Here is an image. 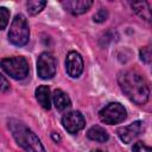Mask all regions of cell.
Masks as SVG:
<instances>
[{
    "instance_id": "6da1fadb",
    "label": "cell",
    "mask_w": 152,
    "mask_h": 152,
    "mask_svg": "<svg viewBox=\"0 0 152 152\" xmlns=\"http://www.w3.org/2000/svg\"><path fill=\"white\" fill-rule=\"evenodd\" d=\"M119 86L122 93L134 103L144 104L148 100V87L144 77L133 70H126L118 76Z\"/></svg>"
},
{
    "instance_id": "7a4b0ae2",
    "label": "cell",
    "mask_w": 152,
    "mask_h": 152,
    "mask_svg": "<svg viewBox=\"0 0 152 152\" xmlns=\"http://www.w3.org/2000/svg\"><path fill=\"white\" fill-rule=\"evenodd\" d=\"M8 127L18 145L26 152H46L39 138L24 122L17 119H11L8 121Z\"/></svg>"
},
{
    "instance_id": "3957f363",
    "label": "cell",
    "mask_w": 152,
    "mask_h": 152,
    "mask_svg": "<svg viewBox=\"0 0 152 152\" xmlns=\"http://www.w3.org/2000/svg\"><path fill=\"white\" fill-rule=\"evenodd\" d=\"M30 28L27 19L23 14H17L12 20L8 31V39L13 45L23 46L28 42Z\"/></svg>"
},
{
    "instance_id": "277c9868",
    "label": "cell",
    "mask_w": 152,
    "mask_h": 152,
    "mask_svg": "<svg viewBox=\"0 0 152 152\" xmlns=\"http://www.w3.org/2000/svg\"><path fill=\"white\" fill-rule=\"evenodd\" d=\"M1 68L14 80H24L30 71L28 63L23 56L4 58L1 61Z\"/></svg>"
},
{
    "instance_id": "5b68a950",
    "label": "cell",
    "mask_w": 152,
    "mask_h": 152,
    "mask_svg": "<svg viewBox=\"0 0 152 152\" xmlns=\"http://www.w3.org/2000/svg\"><path fill=\"white\" fill-rule=\"evenodd\" d=\"M99 116L102 122H104L107 125H115V124L122 122L126 119L127 112L121 103L110 102L100 110Z\"/></svg>"
},
{
    "instance_id": "8992f818",
    "label": "cell",
    "mask_w": 152,
    "mask_h": 152,
    "mask_svg": "<svg viewBox=\"0 0 152 152\" xmlns=\"http://www.w3.org/2000/svg\"><path fill=\"white\" fill-rule=\"evenodd\" d=\"M37 74L43 80H49L56 74V58L50 52H43L37 61Z\"/></svg>"
},
{
    "instance_id": "52a82bcc",
    "label": "cell",
    "mask_w": 152,
    "mask_h": 152,
    "mask_svg": "<svg viewBox=\"0 0 152 152\" xmlns=\"http://www.w3.org/2000/svg\"><path fill=\"white\" fill-rule=\"evenodd\" d=\"M145 129V124L140 120L134 121L127 126L118 128L116 133L120 138V140L125 144H129L132 140H134L137 137H139Z\"/></svg>"
},
{
    "instance_id": "ba28073f",
    "label": "cell",
    "mask_w": 152,
    "mask_h": 152,
    "mask_svg": "<svg viewBox=\"0 0 152 152\" xmlns=\"http://www.w3.org/2000/svg\"><path fill=\"white\" fill-rule=\"evenodd\" d=\"M62 125L63 127L71 134L77 133L78 131H81L84 125H86V120L83 118V115L77 112V110H72L66 114L63 115L62 118Z\"/></svg>"
},
{
    "instance_id": "9c48e42d",
    "label": "cell",
    "mask_w": 152,
    "mask_h": 152,
    "mask_svg": "<svg viewBox=\"0 0 152 152\" xmlns=\"http://www.w3.org/2000/svg\"><path fill=\"white\" fill-rule=\"evenodd\" d=\"M65 70L70 77H78L83 71L82 56L76 51H70L65 59Z\"/></svg>"
},
{
    "instance_id": "30bf717a",
    "label": "cell",
    "mask_w": 152,
    "mask_h": 152,
    "mask_svg": "<svg viewBox=\"0 0 152 152\" xmlns=\"http://www.w3.org/2000/svg\"><path fill=\"white\" fill-rule=\"evenodd\" d=\"M63 8L74 15L86 13L93 5L91 0H66L61 2Z\"/></svg>"
},
{
    "instance_id": "8fae6325",
    "label": "cell",
    "mask_w": 152,
    "mask_h": 152,
    "mask_svg": "<svg viewBox=\"0 0 152 152\" xmlns=\"http://www.w3.org/2000/svg\"><path fill=\"white\" fill-rule=\"evenodd\" d=\"M36 99L38 103L44 108V109H50L51 108V94H50V88L48 86H39L36 89Z\"/></svg>"
},
{
    "instance_id": "7c38bea8",
    "label": "cell",
    "mask_w": 152,
    "mask_h": 152,
    "mask_svg": "<svg viewBox=\"0 0 152 152\" xmlns=\"http://www.w3.org/2000/svg\"><path fill=\"white\" fill-rule=\"evenodd\" d=\"M52 101H53V104L56 107L57 110H65L66 108H69L71 106V101H70V97L61 89H56L53 91V95H52Z\"/></svg>"
},
{
    "instance_id": "4fadbf2b",
    "label": "cell",
    "mask_w": 152,
    "mask_h": 152,
    "mask_svg": "<svg viewBox=\"0 0 152 152\" xmlns=\"http://www.w3.org/2000/svg\"><path fill=\"white\" fill-rule=\"evenodd\" d=\"M133 11L144 20L152 21V10L146 1H134L131 4Z\"/></svg>"
},
{
    "instance_id": "5bb4252c",
    "label": "cell",
    "mask_w": 152,
    "mask_h": 152,
    "mask_svg": "<svg viewBox=\"0 0 152 152\" xmlns=\"http://www.w3.org/2000/svg\"><path fill=\"white\" fill-rule=\"evenodd\" d=\"M87 135L90 140L97 141V142H106L109 139V135L107 133V131L104 128H102L101 126H93L88 129Z\"/></svg>"
},
{
    "instance_id": "9a60e30c",
    "label": "cell",
    "mask_w": 152,
    "mask_h": 152,
    "mask_svg": "<svg viewBox=\"0 0 152 152\" xmlns=\"http://www.w3.org/2000/svg\"><path fill=\"white\" fill-rule=\"evenodd\" d=\"M45 5H46V1L44 0H31L26 2V8L31 15H36L45 7Z\"/></svg>"
},
{
    "instance_id": "2e32d148",
    "label": "cell",
    "mask_w": 152,
    "mask_h": 152,
    "mask_svg": "<svg viewBox=\"0 0 152 152\" xmlns=\"http://www.w3.org/2000/svg\"><path fill=\"white\" fill-rule=\"evenodd\" d=\"M140 59L144 63H152V46H144L139 51Z\"/></svg>"
},
{
    "instance_id": "e0dca14e",
    "label": "cell",
    "mask_w": 152,
    "mask_h": 152,
    "mask_svg": "<svg viewBox=\"0 0 152 152\" xmlns=\"http://www.w3.org/2000/svg\"><path fill=\"white\" fill-rule=\"evenodd\" d=\"M10 20V11L6 7H0V28L5 30Z\"/></svg>"
},
{
    "instance_id": "ac0fdd59",
    "label": "cell",
    "mask_w": 152,
    "mask_h": 152,
    "mask_svg": "<svg viewBox=\"0 0 152 152\" xmlns=\"http://www.w3.org/2000/svg\"><path fill=\"white\" fill-rule=\"evenodd\" d=\"M132 150H133V152H152V147L147 146L142 141H137L133 145V148Z\"/></svg>"
},
{
    "instance_id": "d6986e66",
    "label": "cell",
    "mask_w": 152,
    "mask_h": 152,
    "mask_svg": "<svg viewBox=\"0 0 152 152\" xmlns=\"http://www.w3.org/2000/svg\"><path fill=\"white\" fill-rule=\"evenodd\" d=\"M107 18H108V12H107L106 10H103V8H100V10L94 14V21H96V23H102V21H104Z\"/></svg>"
},
{
    "instance_id": "ffe728a7",
    "label": "cell",
    "mask_w": 152,
    "mask_h": 152,
    "mask_svg": "<svg viewBox=\"0 0 152 152\" xmlns=\"http://www.w3.org/2000/svg\"><path fill=\"white\" fill-rule=\"evenodd\" d=\"M8 89H10V83L7 82V80L5 78V76L1 75V91L2 93H6Z\"/></svg>"
},
{
    "instance_id": "44dd1931",
    "label": "cell",
    "mask_w": 152,
    "mask_h": 152,
    "mask_svg": "<svg viewBox=\"0 0 152 152\" xmlns=\"http://www.w3.org/2000/svg\"><path fill=\"white\" fill-rule=\"evenodd\" d=\"M52 138H53V139H55V140H56V141H57V140H59V137H58V134H57V135H56V134H55V133H52Z\"/></svg>"
},
{
    "instance_id": "7402d4cb",
    "label": "cell",
    "mask_w": 152,
    "mask_h": 152,
    "mask_svg": "<svg viewBox=\"0 0 152 152\" xmlns=\"http://www.w3.org/2000/svg\"><path fill=\"white\" fill-rule=\"evenodd\" d=\"M91 152H104V151H103V150H99V148H97V150H93Z\"/></svg>"
},
{
    "instance_id": "603a6c76",
    "label": "cell",
    "mask_w": 152,
    "mask_h": 152,
    "mask_svg": "<svg viewBox=\"0 0 152 152\" xmlns=\"http://www.w3.org/2000/svg\"><path fill=\"white\" fill-rule=\"evenodd\" d=\"M151 71H152V69H151Z\"/></svg>"
}]
</instances>
